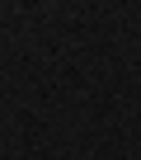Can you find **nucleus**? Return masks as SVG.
Masks as SVG:
<instances>
[{"instance_id": "1", "label": "nucleus", "mask_w": 141, "mask_h": 160, "mask_svg": "<svg viewBox=\"0 0 141 160\" xmlns=\"http://www.w3.org/2000/svg\"><path fill=\"white\" fill-rule=\"evenodd\" d=\"M80 160H85V155H80Z\"/></svg>"}]
</instances>
